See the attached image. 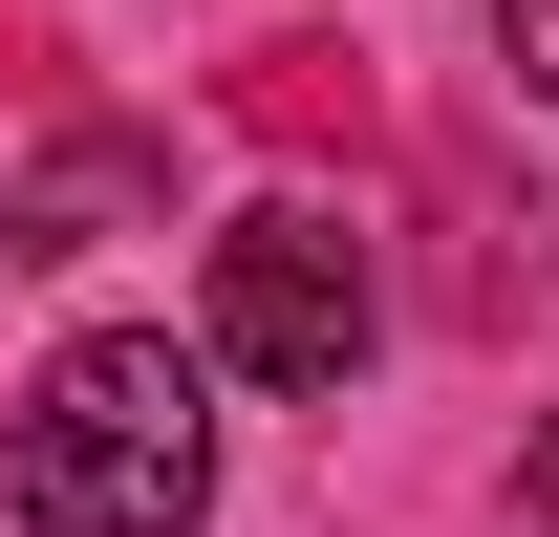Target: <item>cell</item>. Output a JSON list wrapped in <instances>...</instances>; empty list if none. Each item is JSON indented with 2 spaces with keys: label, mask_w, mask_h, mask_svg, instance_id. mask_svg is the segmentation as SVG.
Instances as JSON below:
<instances>
[{
  "label": "cell",
  "mask_w": 559,
  "mask_h": 537,
  "mask_svg": "<svg viewBox=\"0 0 559 537\" xmlns=\"http://www.w3.org/2000/svg\"><path fill=\"white\" fill-rule=\"evenodd\" d=\"M0 494L44 537H194V494H215V430H194V366L173 344H66L44 366V408H22V452H0Z\"/></svg>",
  "instance_id": "cell-1"
},
{
  "label": "cell",
  "mask_w": 559,
  "mask_h": 537,
  "mask_svg": "<svg viewBox=\"0 0 559 537\" xmlns=\"http://www.w3.org/2000/svg\"><path fill=\"white\" fill-rule=\"evenodd\" d=\"M215 366H259V387H345L366 366V237L345 215L259 194L237 237H215Z\"/></svg>",
  "instance_id": "cell-2"
},
{
  "label": "cell",
  "mask_w": 559,
  "mask_h": 537,
  "mask_svg": "<svg viewBox=\"0 0 559 537\" xmlns=\"http://www.w3.org/2000/svg\"><path fill=\"white\" fill-rule=\"evenodd\" d=\"M495 44H516V86L559 108V0H495Z\"/></svg>",
  "instance_id": "cell-3"
},
{
  "label": "cell",
  "mask_w": 559,
  "mask_h": 537,
  "mask_svg": "<svg viewBox=\"0 0 559 537\" xmlns=\"http://www.w3.org/2000/svg\"><path fill=\"white\" fill-rule=\"evenodd\" d=\"M516 494H538V537H559V430H538V452H516Z\"/></svg>",
  "instance_id": "cell-4"
}]
</instances>
